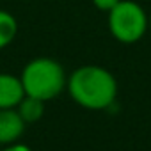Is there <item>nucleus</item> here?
<instances>
[{"label":"nucleus","mask_w":151,"mask_h":151,"mask_svg":"<svg viewBox=\"0 0 151 151\" xmlns=\"http://www.w3.org/2000/svg\"><path fill=\"white\" fill-rule=\"evenodd\" d=\"M66 89L75 103L87 110H105L117 98L116 77L98 64H86L71 71Z\"/></svg>","instance_id":"1"},{"label":"nucleus","mask_w":151,"mask_h":151,"mask_svg":"<svg viewBox=\"0 0 151 151\" xmlns=\"http://www.w3.org/2000/svg\"><path fill=\"white\" fill-rule=\"evenodd\" d=\"M27 96L48 101L57 98L68 84V75L60 62L52 57H36L29 60L20 75Z\"/></svg>","instance_id":"2"},{"label":"nucleus","mask_w":151,"mask_h":151,"mask_svg":"<svg viewBox=\"0 0 151 151\" xmlns=\"http://www.w3.org/2000/svg\"><path fill=\"white\" fill-rule=\"evenodd\" d=\"M107 27L116 41L133 45L147 34L149 13L135 0H119L107 13Z\"/></svg>","instance_id":"3"},{"label":"nucleus","mask_w":151,"mask_h":151,"mask_svg":"<svg viewBox=\"0 0 151 151\" xmlns=\"http://www.w3.org/2000/svg\"><path fill=\"white\" fill-rule=\"evenodd\" d=\"M25 124L16 109H0V146L18 142L25 132Z\"/></svg>","instance_id":"4"},{"label":"nucleus","mask_w":151,"mask_h":151,"mask_svg":"<svg viewBox=\"0 0 151 151\" xmlns=\"http://www.w3.org/2000/svg\"><path fill=\"white\" fill-rule=\"evenodd\" d=\"M25 98L22 80L16 75L0 73V109H16Z\"/></svg>","instance_id":"5"},{"label":"nucleus","mask_w":151,"mask_h":151,"mask_svg":"<svg viewBox=\"0 0 151 151\" xmlns=\"http://www.w3.org/2000/svg\"><path fill=\"white\" fill-rule=\"evenodd\" d=\"M18 36V20L6 9H0V50L7 48Z\"/></svg>","instance_id":"6"},{"label":"nucleus","mask_w":151,"mask_h":151,"mask_svg":"<svg viewBox=\"0 0 151 151\" xmlns=\"http://www.w3.org/2000/svg\"><path fill=\"white\" fill-rule=\"evenodd\" d=\"M16 110H18V114L22 116V119L25 123H36L45 114V101L25 94V98L18 103Z\"/></svg>","instance_id":"7"},{"label":"nucleus","mask_w":151,"mask_h":151,"mask_svg":"<svg viewBox=\"0 0 151 151\" xmlns=\"http://www.w3.org/2000/svg\"><path fill=\"white\" fill-rule=\"evenodd\" d=\"M93 2V6L98 9V11H101V13H109L119 0H91Z\"/></svg>","instance_id":"8"},{"label":"nucleus","mask_w":151,"mask_h":151,"mask_svg":"<svg viewBox=\"0 0 151 151\" xmlns=\"http://www.w3.org/2000/svg\"><path fill=\"white\" fill-rule=\"evenodd\" d=\"M0 151H32L27 144H20V142H13V144H6Z\"/></svg>","instance_id":"9"},{"label":"nucleus","mask_w":151,"mask_h":151,"mask_svg":"<svg viewBox=\"0 0 151 151\" xmlns=\"http://www.w3.org/2000/svg\"><path fill=\"white\" fill-rule=\"evenodd\" d=\"M149 32H151V11H149Z\"/></svg>","instance_id":"10"}]
</instances>
